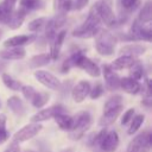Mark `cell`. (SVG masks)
Instances as JSON below:
<instances>
[{"label":"cell","instance_id":"1","mask_svg":"<svg viewBox=\"0 0 152 152\" xmlns=\"http://www.w3.org/2000/svg\"><path fill=\"white\" fill-rule=\"evenodd\" d=\"M72 66H77L80 69H82L83 71H86L89 76L91 77H99L101 74V70L99 68V65L93 62L90 58H88L87 56L83 55L82 51H76L74 52L64 63H63V68H62V72H68V70Z\"/></svg>","mask_w":152,"mask_h":152},{"label":"cell","instance_id":"2","mask_svg":"<svg viewBox=\"0 0 152 152\" xmlns=\"http://www.w3.org/2000/svg\"><path fill=\"white\" fill-rule=\"evenodd\" d=\"M100 30H101V20H100V17H99L95 7L93 6L90 8L84 23L74 30L72 36L77 37V38H82V39H89V38L96 37V34L100 32Z\"/></svg>","mask_w":152,"mask_h":152},{"label":"cell","instance_id":"3","mask_svg":"<svg viewBox=\"0 0 152 152\" xmlns=\"http://www.w3.org/2000/svg\"><path fill=\"white\" fill-rule=\"evenodd\" d=\"M72 120L74 124L71 131H69V138L70 140H80L91 126V115L89 112L83 110L72 116Z\"/></svg>","mask_w":152,"mask_h":152},{"label":"cell","instance_id":"4","mask_svg":"<svg viewBox=\"0 0 152 152\" xmlns=\"http://www.w3.org/2000/svg\"><path fill=\"white\" fill-rule=\"evenodd\" d=\"M116 38L109 31L100 30L95 39V49L102 56H112L115 51Z\"/></svg>","mask_w":152,"mask_h":152},{"label":"cell","instance_id":"5","mask_svg":"<svg viewBox=\"0 0 152 152\" xmlns=\"http://www.w3.org/2000/svg\"><path fill=\"white\" fill-rule=\"evenodd\" d=\"M94 7L100 17L101 23H103L108 27L115 26L118 20H116V15L113 12L112 0H99L94 4Z\"/></svg>","mask_w":152,"mask_h":152},{"label":"cell","instance_id":"6","mask_svg":"<svg viewBox=\"0 0 152 152\" xmlns=\"http://www.w3.org/2000/svg\"><path fill=\"white\" fill-rule=\"evenodd\" d=\"M152 145V135L148 131L135 135L128 144L126 152H148Z\"/></svg>","mask_w":152,"mask_h":152},{"label":"cell","instance_id":"7","mask_svg":"<svg viewBox=\"0 0 152 152\" xmlns=\"http://www.w3.org/2000/svg\"><path fill=\"white\" fill-rule=\"evenodd\" d=\"M42 128H43L42 124H37V122L27 124L24 127H21L18 132H15V134L13 135V142L20 144V142L27 141L33 137H36L42 131Z\"/></svg>","mask_w":152,"mask_h":152},{"label":"cell","instance_id":"8","mask_svg":"<svg viewBox=\"0 0 152 152\" xmlns=\"http://www.w3.org/2000/svg\"><path fill=\"white\" fill-rule=\"evenodd\" d=\"M34 77L40 84H43L44 87H46L49 89H52V90L61 89V86H62L61 81L53 74H51V72H49L46 70H37V71H34Z\"/></svg>","mask_w":152,"mask_h":152},{"label":"cell","instance_id":"9","mask_svg":"<svg viewBox=\"0 0 152 152\" xmlns=\"http://www.w3.org/2000/svg\"><path fill=\"white\" fill-rule=\"evenodd\" d=\"M64 112H65L64 106H62V104H55V106H51V107H49V108L42 109V110L37 112L34 115H32L31 122L40 124V122L48 121V120L55 118L57 114H61V113H64Z\"/></svg>","mask_w":152,"mask_h":152},{"label":"cell","instance_id":"10","mask_svg":"<svg viewBox=\"0 0 152 152\" xmlns=\"http://www.w3.org/2000/svg\"><path fill=\"white\" fill-rule=\"evenodd\" d=\"M119 146V135L115 131H107L103 139L101 140L99 148L102 152H115Z\"/></svg>","mask_w":152,"mask_h":152},{"label":"cell","instance_id":"11","mask_svg":"<svg viewBox=\"0 0 152 152\" xmlns=\"http://www.w3.org/2000/svg\"><path fill=\"white\" fill-rule=\"evenodd\" d=\"M102 74H103V78H104V83L108 90L113 91L116 90L118 88H120V76L114 71V69L106 64L102 68Z\"/></svg>","mask_w":152,"mask_h":152},{"label":"cell","instance_id":"12","mask_svg":"<svg viewBox=\"0 0 152 152\" xmlns=\"http://www.w3.org/2000/svg\"><path fill=\"white\" fill-rule=\"evenodd\" d=\"M90 83L86 80L80 81L72 89H71V97L76 103H81L86 100L90 91Z\"/></svg>","mask_w":152,"mask_h":152},{"label":"cell","instance_id":"13","mask_svg":"<svg viewBox=\"0 0 152 152\" xmlns=\"http://www.w3.org/2000/svg\"><path fill=\"white\" fill-rule=\"evenodd\" d=\"M36 39V34H20V36H14L5 40L4 45L5 48H19L24 46L27 44H31Z\"/></svg>","mask_w":152,"mask_h":152},{"label":"cell","instance_id":"14","mask_svg":"<svg viewBox=\"0 0 152 152\" xmlns=\"http://www.w3.org/2000/svg\"><path fill=\"white\" fill-rule=\"evenodd\" d=\"M122 112V106L120 107H116V108H113V109H108V110H104L102 116L100 118L99 120V125L101 127H107L112 124H114L116 121V119L119 118V115L121 114Z\"/></svg>","mask_w":152,"mask_h":152},{"label":"cell","instance_id":"15","mask_svg":"<svg viewBox=\"0 0 152 152\" xmlns=\"http://www.w3.org/2000/svg\"><path fill=\"white\" fill-rule=\"evenodd\" d=\"M26 55V51L24 48H6L0 51V58L7 59V61H19L23 59Z\"/></svg>","mask_w":152,"mask_h":152},{"label":"cell","instance_id":"16","mask_svg":"<svg viewBox=\"0 0 152 152\" xmlns=\"http://www.w3.org/2000/svg\"><path fill=\"white\" fill-rule=\"evenodd\" d=\"M139 59L137 57H132V56H125L121 55L120 57H118L116 59H114V62L110 64V66L114 70H122V69H129L132 68L135 63H138Z\"/></svg>","mask_w":152,"mask_h":152},{"label":"cell","instance_id":"17","mask_svg":"<svg viewBox=\"0 0 152 152\" xmlns=\"http://www.w3.org/2000/svg\"><path fill=\"white\" fill-rule=\"evenodd\" d=\"M120 88L127 94L135 95L141 90V84L139 83V81H135L128 76L120 78Z\"/></svg>","mask_w":152,"mask_h":152},{"label":"cell","instance_id":"18","mask_svg":"<svg viewBox=\"0 0 152 152\" xmlns=\"http://www.w3.org/2000/svg\"><path fill=\"white\" fill-rule=\"evenodd\" d=\"M65 36H66V31H64V30L58 31V33L56 34L53 42L51 43V52H50L51 59L55 61L58 58L61 50H62V46H63V43H64V39H65Z\"/></svg>","mask_w":152,"mask_h":152},{"label":"cell","instance_id":"19","mask_svg":"<svg viewBox=\"0 0 152 152\" xmlns=\"http://www.w3.org/2000/svg\"><path fill=\"white\" fill-rule=\"evenodd\" d=\"M18 0H2L0 2V21L7 24L10 17L14 11V6Z\"/></svg>","mask_w":152,"mask_h":152},{"label":"cell","instance_id":"20","mask_svg":"<svg viewBox=\"0 0 152 152\" xmlns=\"http://www.w3.org/2000/svg\"><path fill=\"white\" fill-rule=\"evenodd\" d=\"M26 13H27V12L24 11L23 8H20V7H19L18 10H14L13 13H12V15L10 17L8 21H7L8 27H10L11 30H17V28H19V27L23 25L25 18H26Z\"/></svg>","mask_w":152,"mask_h":152},{"label":"cell","instance_id":"21","mask_svg":"<svg viewBox=\"0 0 152 152\" xmlns=\"http://www.w3.org/2000/svg\"><path fill=\"white\" fill-rule=\"evenodd\" d=\"M146 52V46L142 44H128L120 49V53L125 56H132L138 57Z\"/></svg>","mask_w":152,"mask_h":152},{"label":"cell","instance_id":"22","mask_svg":"<svg viewBox=\"0 0 152 152\" xmlns=\"http://www.w3.org/2000/svg\"><path fill=\"white\" fill-rule=\"evenodd\" d=\"M7 106L10 107V109L12 110V113H14L18 116H23L25 114V112H26V108H25L24 102L18 96H11V97H8Z\"/></svg>","mask_w":152,"mask_h":152},{"label":"cell","instance_id":"23","mask_svg":"<svg viewBox=\"0 0 152 152\" xmlns=\"http://www.w3.org/2000/svg\"><path fill=\"white\" fill-rule=\"evenodd\" d=\"M51 61H52V59H51L50 53H39V55H36V56H33L32 58H30V61H28V66L32 68V69H38V68H40V66L48 65Z\"/></svg>","mask_w":152,"mask_h":152},{"label":"cell","instance_id":"24","mask_svg":"<svg viewBox=\"0 0 152 152\" xmlns=\"http://www.w3.org/2000/svg\"><path fill=\"white\" fill-rule=\"evenodd\" d=\"M55 121L56 124L59 126V128L62 131H71L72 128V124H74V120H72V116L65 114V113H61V114H57L55 118Z\"/></svg>","mask_w":152,"mask_h":152},{"label":"cell","instance_id":"25","mask_svg":"<svg viewBox=\"0 0 152 152\" xmlns=\"http://www.w3.org/2000/svg\"><path fill=\"white\" fill-rule=\"evenodd\" d=\"M152 19V2L148 0L144 4V6L141 7L140 12H139V15H138V21L140 24H147L150 23Z\"/></svg>","mask_w":152,"mask_h":152},{"label":"cell","instance_id":"26","mask_svg":"<svg viewBox=\"0 0 152 152\" xmlns=\"http://www.w3.org/2000/svg\"><path fill=\"white\" fill-rule=\"evenodd\" d=\"M49 99H50V94L48 91H36L33 99L31 100V103L34 108L40 109L49 102Z\"/></svg>","mask_w":152,"mask_h":152},{"label":"cell","instance_id":"27","mask_svg":"<svg viewBox=\"0 0 152 152\" xmlns=\"http://www.w3.org/2000/svg\"><path fill=\"white\" fill-rule=\"evenodd\" d=\"M1 78H2L4 84H5L8 89H11V90H13V91H19V90L21 89V87H23L21 82L18 81V80H15V78H13L10 74H6V72L2 74Z\"/></svg>","mask_w":152,"mask_h":152},{"label":"cell","instance_id":"28","mask_svg":"<svg viewBox=\"0 0 152 152\" xmlns=\"http://www.w3.org/2000/svg\"><path fill=\"white\" fill-rule=\"evenodd\" d=\"M43 7H44L43 0H20V8H23L26 12L42 10Z\"/></svg>","mask_w":152,"mask_h":152},{"label":"cell","instance_id":"29","mask_svg":"<svg viewBox=\"0 0 152 152\" xmlns=\"http://www.w3.org/2000/svg\"><path fill=\"white\" fill-rule=\"evenodd\" d=\"M72 7V0H53V8L56 13L66 14Z\"/></svg>","mask_w":152,"mask_h":152},{"label":"cell","instance_id":"30","mask_svg":"<svg viewBox=\"0 0 152 152\" xmlns=\"http://www.w3.org/2000/svg\"><path fill=\"white\" fill-rule=\"evenodd\" d=\"M144 120H145V115H144V114H134V116H133L132 120L129 121L131 125H129V128H128L127 133H128L129 135L134 134V133L140 128V126L142 125Z\"/></svg>","mask_w":152,"mask_h":152},{"label":"cell","instance_id":"31","mask_svg":"<svg viewBox=\"0 0 152 152\" xmlns=\"http://www.w3.org/2000/svg\"><path fill=\"white\" fill-rule=\"evenodd\" d=\"M46 21H48V19L45 17H40V18H37V19H33L31 23H28L27 28L31 32H39L45 27Z\"/></svg>","mask_w":152,"mask_h":152},{"label":"cell","instance_id":"32","mask_svg":"<svg viewBox=\"0 0 152 152\" xmlns=\"http://www.w3.org/2000/svg\"><path fill=\"white\" fill-rule=\"evenodd\" d=\"M120 106H122V97L120 95H113L106 101V103L103 106V112L108 110V109H113V108L120 107Z\"/></svg>","mask_w":152,"mask_h":152},{"label":"cell","instance_id":"33","mask_svg":"<svg viewBox=\"0 0 152 152\" xmlns=\"http://www.w3.org/2000/svg\"><path fill=\"white\" fill-rule=\"evenodd\" d=\"M131 69V78H133V80H135V81H139V80H141L142 78V76H144V66L141 65V63H140V61L138 62V63H135L132 68H129Z\"/></svg>","mask_w":152,"mask_h":152},{"label":"cell","instance_id":"34","mask_svg":"<svg viewBox=\"0 0 152 152\" xmlns=\"http://www.w3.org/2000/svg\"><path fill=\"white\" fill-rule=\"evenodd\" d=\"M20 91H21L23 96H24L27 101H30V102H31V100L33 99V96H34V94H36V91H37V90H36L32 86H28V84L24 86V84H23V87H21Z\"/></svg>","mask_w":152,"mask_h":152},{"label":"cell","instance_id":"35","mask_svg":"<svg viewBox=\"0 0 152 152\" xmlns=\"http://www.w3.org/2000/svg\"><path fill=\"white\" fill-rule=\"evenodd\" d=\"M103 86L101 83H97L96 86H94L93 88H90V91H89V96L91 100H96L99 99L102 94H103Z\"/></svg>","mask_w":152,"mask_h":152},{"label":"cell","instance_id":"36","mask_svg":"<svg viewBox=\"0 0 152 152\" xmlns=\"http://www.w3.org/2000/svg\"><path fill=\"white\" fill-rule=\"evenodd\" d=\"M133 116H134V108L127 109V110L124 113L122 118H121V125H127V124L132 120Z\"/></svg>","mask_w":152,"mask_h":152},{"label":"cell","instance_id":"37","mask_svg":"<svg viewBox=\"0 0 152 152\" xmlns=\"http://www.w3.org/2000/svg\"><path fill=\"white\" fill-rule=\"evenodd\" d=\"M88 4H89V0H75V1L72 2V7H71V10L81 11V10H83Z\"/></svg>","mask_w":152,"mask_h":152},{"label":"cell","instance_id":"38","mask_svg":"<svg viewBox=\"0 0 152 152\" xmlns=\"http://www.w3.org/2000/svg\"><path fill=\"white\" fill-rule=\"evenodd\" d=\"M138 4V0H121V6L126 10L132 11Z\"/></svg>","mask_w":152,"mask_h":152},{"label":"cell","instance_id":"39","mask_svg":"<svg viewBox=\"0 0 152 152\" xmlns=\"http://www.w3.org/2000/svg\"><path fill=\"white\" fill-rule=\"evenodd\" d=\"M8 137H10V134L6 129V127H0V144L5 142L8 139Z\"/></svg>","mask_w":152,"mask_h":152},{"label":"cell","instance_id":"40","mask_svg":"<svg viewBox=\"0 0 152 152\" xmlns=\"http://www.w3.org/2000/svg\"><path fill=\"white\" fill-rule=\"evenodd\" d=\"M4 152H20V147H19V144H17V142H13L12 141V144L4 151Z\"/></svg>","mask_w":152,"mask_h":152},{"label":"cell","instance_id":"41","mask_svg":"<svg viewBox=\"0 0 152 152\" xmlns=\"http://www.w3.org/2000/svg\"><path fill=\"white\" fill-rule=\"evenodd\" d=\"M0 127H6V115L4 113L0 114Z\"/></svg>","mask_w":152,"mask_h":152},{"label":"cell","instance_id":"42","mask_svg":"<svg viewBox=\"0 0 152 152\" xmlns=\"http://www.w3.org/2000/svg\"><path fill=\"white\" fill-rule=\"evenodd\" d=\"M62 152H74V150H72V148H65V150H63Z\"/></svg>","mask_w":152,"mask_h":152},{"label":"cell","instance_id":"43","mask_svg":"<svg viewBox=\"0 0 152 152\" xmlns=\"http://www.w3.org/2000/svg\"><path fill=\"white\" fill-rule=\"evenodd\" d=\"M24 152H36V151H32V150H25Z\"/></svg>","mask_w":152,"mask_h":152},{"label":"cell","instance_id":"44","mask_svg":"<svg viewBox=\"0 0 152 152\" xmlns=\"http://www.w3.org/2000/svg\"><path fill=\"white\" fill-rule=\"evenodd\" d=\"M1 36H2V30L0 28V38H1Z\"/></svg>","mask_w":152,"mask_h":152},{"label":"cell","instance_id":"45","mask_svg":"<svg viewBox=\"0 0 152 152\" xmlns=\"http://www.w3.org/2000/svg\"><path fill=\"white\" fill-rule=\"evenodd\" d=\"M0 107H1V101H0Z\"/></svg>","mask_w":152,"mask_h":152}]
</instances>
